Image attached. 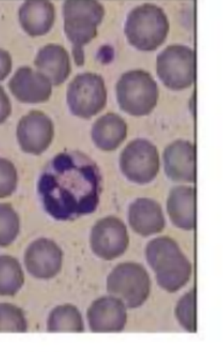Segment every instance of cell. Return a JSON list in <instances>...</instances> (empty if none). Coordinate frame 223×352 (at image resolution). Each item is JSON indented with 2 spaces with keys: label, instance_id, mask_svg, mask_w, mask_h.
<instances>
[{
  "label": "cell",
  "instance_id": "cell-28",
  "mask_svg": "<svg viewBox=\"0 0 223 352\" xmlns=\"http://www.w3.org/2000/svg\"><path fill=\"white\" fill-rule=\"evenodd\" d=\"M12 61L11 54L6 50L0 49V81L6 79L12 71Z\"/></svg>",
  "mask_w": 223,
  "mask_h": 352
},
{
  "label": "cell",
  "instance_id": "cell-2",
  "mask_svg": "<svg viewBox=\"0 0 223 352\" xmlns=\"http://www.w3.org/2000/svg\"><path fill=\"white\" fill-rule=\"evenodd\" d=\"M145 253L156 282L164 292H180L189 283L192 276V263L173 238H155L148 243Z\"/></svg>",
  "mask_w": 223,
  "mask_h": 352
},
{
  "label": "cell",
  "instance_id": "cell-21",
  "mask_svg": "<svg viewBox=\"0 0 223 352\" xmlns=\"http://www.w3.org/2000/svg\"><path fill=\"white\" fill-rule=\"evenodd\" d=\"M49 333H83V314L72 304H63L51 311L47 318Z\"/></svg>",
  "mask_w": 223,
  "mask_h": 352
},
{
  "label": "cell",
  "instance_id": "cell-8",
  "mask_svg": "<svg viewBox=\"0 0 223 352\" xmlns=\"http://www.w3.org/2000/svg\"><path fill=\"white\" fill-rule=\"evenodd\" d=\"M156 73L171 90L190 88L195 80V54L190 47L173 44L156 58Z\"/></svg>",
  "mask_w": 223,
  "mask_h": 352
},
{
  "label": "cell",
  "instance_id": "cell-18",
  "mask_svg": "<svg viewBox=\"0 0 223 352\" xmlns=\"http://www.w3.org/2000/svg\"><path fill=\"white\" fill-rule=\"evenodd\" d=\"M167 212L175 227L185 231L193 230L195 228V187L185 185L173 187L167 200Z\"/></svg>",
  "mask_w": 223,
  "mask_h": 352
},
{
  "label": "cell",
  "instance_id": "cell-13",
  "mask_svg": "<svg viewBox=\"0 0 223 352\" xmlns=\"http://www.w3.org/2000/svg\"><path fill=\"white\" fill-rule=\"evenodd\" d=\"M87 320L93 333H120L127 324V307L114 296H105L92 302Z\"/></svg>",
  "mask_w": 223,
  "mask_h": 352
},
{
  "label": "cell",
  "instance_id": "cell-26",
  "mask_svg": "<svg viewBox=\"0 0 223 352\" xmlns=\"http://www.w3.org/2000/svg\"><path fill=\"white\" fill-rule=\"evenodd\" d=\"M18 186V170L8 158L0 157V199L8 198Z\"/></svg>",
  "mask_w": 223,
  "mask_h": 352
},
{
  "label": "cell",
  "instance_id": "cell-27",
  "mask_svg": "<svg viewBox=\"0 0 223 352\" xmlns=\"http://www.w3.org/2000/svg\"><path fill=\"white\" fill-rule=\"evenodd\" d=\"M12 113L11 100L4 88L0 86V125L4 124Z\"/></svg>",
  "mask_w": 223,
  "mask_h": 352
},
{
  "label": "cell",
  "instance_id": "cell-3",
  "mask_svg": "<svg viewBox=\"0 0 223 352\" xmlns=\"http://www.w3.org/2000/svg\"><path fill=\"white\" fill-rule=\"evenodd\" d=\"M105 14V8L98 1L70 0L63 4L64 30L72 44L76 65H83V47L98 35V27L103 21Z\"/></svg>",
  "mask_w": 223,
  "mask_h": 352
},
{
  "label": "cell",
  "instance_id": "cell-9",
  "mask_svg": "<svg viewBox=\"0 0 223 352\" xmlns=\"http://www.w3.org/2000/svg\"><path fill=\"white\" fill-rule=\"evenodd\" d=\"M158 148L146 139H136L127 144L119 157V168L126 179L132 183L149 184L160 173Z\"/></svg>",
  "mask_w": 223,
  "mask_h": 352
},
{
  "label": "cell",
  "instance_id": "cell-20",
  "mask_svg": "<svg viewBox=\"0 0 223 352\" xmlns=\"http://www.w3.org/2000/svg\"><path fill=\"white\" fill-rule=\"evenodd\" d=\"M127 137V124L117 115L109 112L94 122L92 127V140L103 151H114L125 141Z\"/></svg>",
  "mask_w": 223,
  "mask_h": 352
},
{
  "label": "cell",
  "instance_id": "cell-7",
  "mask_svg": "<svg viewBox=\"0 0 223 352\" xmlns=\"http://www.w3.org/2000/svg\"><path fill=\"white\" fill-rule=\"evenodd\" d=\"M108 91L105 80L95 73H81L67 88V105L73 116L89 119L107 107Z\"/></svg>",
  "mask_w": 223,
  "mask_h": 352
},
{
  "label": "cell",
  "instance_id": "cell-14",
  "mask_svg": "<svg viewBox=\"0 0 223 352\" xmlns=\"http://www.w3.org/2000/svg\"><path fill=\"white\" fill-rule=\"evenodd\" d=\"M8 87L13 96L25 104L44 103L49 101L52 95V83L50 80L28 66L20 67L15 72Z\"/></svg>",
  "mask_w": 223,
  "mask_h": 352
},
{
  "label": "cell",
  "instance_id": "cell-4",
  "mask_svg": "<svg viewBox=\"0 0 223 352\" xmlns=\"http://www.w3.org/2000/svg\"><path fill=\"white\" fill-rule=\"evenodd\" d=\"M169 29L166 13L154 4L137 6L126 18V38L137 50H156L166 42Z\"/></svg>",
  "mask_w": 223,
  "mask_h": 352
},
{
  "label": "cell",
  "instance_id": "cell-24",
  "mask_svg": "<svg viewBox=\"0 0 223 352\" xmlns=\"http://www.w3.org/2000/svg\"><path fill=\"white\" fill-rule=\"evenodd\" d=\"M28 322L20 307L8 302H0V333H25Z\"/></svg>",
  "mask_w": 223,
  "mask_h": 352
},
{
  "label": "cell",
  "instance_id": "cell-12",
  "mask_svg": "<svg viewBox=\"0 0 223 352\" xmlns=\"http://www.w3.org/2000/svg\"><path fill=\"white\" fill-rule=\"evenodd\" d=\"M63 258V251L56 241L39 238L25 250V270L37 280H51L61 273Z\"/></svg>",
  "mask_w": 223,
  "mask_h": 352
},
{
  "label": "cell",
  "instance_id": "cell-19",
  "mask_svg": "<svg viewBox=\"0 0 223 352\" xmlns=\"http://www.w3.org/2000/svg\"><path fill=\"white\" fill-rule=\"evenodd\" d=\"M56 11L50 1H25L19 8V22L29 36H43L54 27Z\"/></svg>",
  "mask_w": 223,
  "mask_h": 352
},
{
  "label": "cell",
  "instance_id": "cell-1",
  "mask_svg": "<svg viewBox=\"0 0 223 352\" xmlns=\"http://www.w3.org/2000/svg\"><path fill=\"white\" fill-rule=\"evenodd\" d=\"M101 192L98 166L80 151L54 156L39 182L44 210L58 221H72L95 212Z\"/></svg>",
  "mask_w": 223,
  "mask_h": 352
},
{
  "label": "cell",
  "instance_id": "cell-6",
  "mask_svg": "<svg viewBox=\"0 0 223 352\" xmlns=\"http://www.w3.org/2000/svg\"><path fill=\"white\" fill-rule=\"evenodd\" d=\"M107 290L109 295L120 299L127 309H138L149 298L151 277L140 263H119L109 274Z\"/></svg>",
  "mask_w": 223,
  "mask_h": 352
},
{
  "label": "cell",
  "instance_id": "cell-15",
  "mask_svg": "<svg viewBox=\"0 0 223 352\" xmlns=\"http://www.w3.org/2000/svg\"><path fill=\"white\" fill-rule=\"evenodd\" d=\"M167 177L176 183L195 182V147L191 141L176 140L163 151Z\"/></svg>",
  "mask_w": 223,
  "mask_h": 352
},
{
  "label": "cell",
  "instance_id": "cell-10",
  "mask_svg": "<svg viewBox=\"0 0 223 352\" xmlns=\"http://www.w3.org/2000/svg\"><path fill=\"white\" fill-rule=\"evenodd\" d=\"M89 244L94 254L100 259H117L127 251L130 245L127 228L122 219L115 216L98 219L90 231Z\"/></svg>",
  "mask_w": 223,
  "mask_h": 352
},
{
  "label": "cell",
  "instance_id": "cell-22",
  "mask_svg": "<svg viewBox=\"0 0 223 352\" xmlns=\"http://www.w3.org/2000/svg\"><path fill=\"white\" fill-rule=\"evenodd\" d=\"M25 284L21 263L11 255H0V296L13 297Z\"/></svg>",
  "mask_w": 223,
  "mask_h": 352
},
{
  "label": "cell",
  "instance_id": "cell-11",
  "mask_svg": "<svg viewBox=\"0 0 223 352\" xmlns=\"http://www.w3.org/2000/svg\"><path fill=\"white\" fill-rule=\"evenodd\" d=\"M54 137V122L44 112L33 110L19 120L17 140L23 153L43 154L50 147Z\"/></svg>",
  "mask_w": 223,
  "mask_h": 352
},
{
  "label": "cell",
  "instance_id": "cell-25",
  "mask_svg": "<svg viewBox=\"0 0 223 352\" xmlns=\"http://www.w3.org/2000/svg\"><path fill=\"white\" fill-rule=\"evenodd\" d=\"M175 316L180 326L189 331H197V319H195V292L192 289L180 297L175 309Z\"/></svg>",
  "mask_w": 223,
  "mask_h": 352
},
{
  "label": "cell",
  "instance_id": "cell-5",
  "mask_svg": "<svg viewBox=\"0 0 223 352\" xmlns=\"http://www.w3.org/2000/svg\"><path fill=\"white\" fill-rule=\"evenodd\" d=\"M154 78L142 69L124 73L116 85V96L123 112L134 117L151 115L158 102Z\"/></svg>",
  "mask_w": 223,
  "mask_h": 352
},
{
  "label": "cell",
  "instance_id": "cell-16",
  "mask_svg": "<svg viewBox=\"0 0 223 352\" xmlns=\"http://www.w3.org/2000/svg\"><path fill=\"white\" fill-rule=\"evenodd\" d=\"M127 219L132 230L142 237L160 234L166 227L162 207L149 198L134 200L129 207Z\"/></svg>",
  "mask_w": 223,
  "mask_h": 352
},
{
  "label": "cell",
  "instance_id": "cell-17",
  "mask_svg": "<svg viewBox=\"0 0 223 352\" xmlns=\"http://www.w3.org/2000/svg\"><path fill=\"white\" fill-rule=\"evenodd\" d=\"M37 71L50 80L52 86H61L71 74L69 52L59 44L44 45L34 60Z\"/></svg>",
  "mask_w": 223,
  "mask_h": 352
},
{
  "label": "cell",
  "instance_id": "cell-23",
  "mask_svg": "<svg viewBox=\"0 0 223 352\" xmlns=\"http://www.w3.org/2000/svg\"><path fill=\"white\" fill-rule=\"evenodd\" d=\"M20 234V217L10 204H0V248H8Z\"/></svg>",
  "mask_w": 223,
  "mask_h": 352
}]
</instances>
